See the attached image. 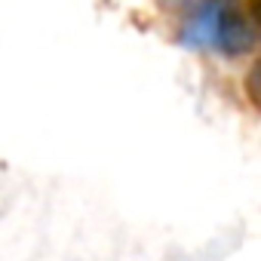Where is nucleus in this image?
Returning a JSON list of instances; mask_svg holds the SVG:
<instances>
[{
  "instance_id": "nucleus-1",
  "label": "nucleus",
  "mask_w": 261,
  "mask_h": 261,
  "mask_svg": "<svg viewBox=\"0 0 261 261\" xmlns=\"http://www.w3.org/2000/svg\"><path fill=\"white\" fill-rule=\"evenodd\" d=\"M178 43L233 62L255 53L258 31L240 0H191L178 22Z\"/></svg>"
}]
</instances>
